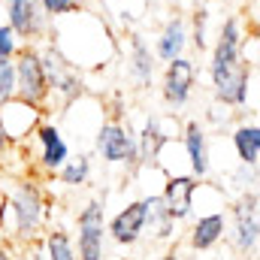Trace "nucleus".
<instances>
[{
    "label": "nucleus",
    "mask_w": 260,
    "mask_h": 260,
    "mask_svg": "<svg viewBox=\"0 0 260 260\" xmlns=\"http://www.w3.org/2000/svg\"><path fill=\"white\" fill-rule=\"evenodd\" d=\"M30 260H49L46 257V248H30V254H27Z\"/></svg>",
    "instance_id": "obj_29"
},
{
    "label": "nucleus",
    "mask_w": 260,
    "mask_h": 260,
    "mask_svg": "<svg viewBox=\"0 0 260 260\" xmlns=\"http://www.w3.org/2000/svg\"><path fill=\"white\" fill-rule=\"evenodd\" d=\"M173 136L164 130V115H151L145 121V127L136 133V160L139 164H154L157 151L164 148V142H170Z\"/></svg>",
    "instance_id": "obj_17"
},
{
    "label": "nucleus",
    "mask_w": 260,
    "mask_h": 260,
    "mask_svg": "<svg viewBox=\"0 0 260 260\" xmlns=\"http://www.w3.org/2000/svg\"><path fill=\"white\" fill-rule=\"evenodd\" d=\"M37 3H40L43 15H46L49 21L64 18V15H73V12H76V9H73V0H37Z\"/></svg>",
    "instance_id": "obj_27"
},
{
    "label": "nucleus",
    "mask_w": 260,
    "mask_h": 260,
    "mask_svg": "<svg viewBox=\"0 0 260 260\" xmlns=\"http://www.w3.org/2000/svg\"><path fill=\"white\" fill-rule=\"evenodd\" d=\"M206 21H209V9H206V6L194 9V34H188V43L194 46L197 52H206V49H209V30H206Z\"/></svg>",
    "instance_id": "obj_23"
},
{
    "label": "nucleus",
    "mask_w": 260,
    "mask_h": 260,
    "mask_svg": "<svg viewBox=\"0 0 260 260\" xmlns=\"http://www.w3.org/2000/svg\"><path fill=\"white\" fill-rule=\"evenodd\" d=\"M91 3H94V0H73V9H76V12H79V9H91Z\"/></svg>",
    "instance_id": "obj_30"
},
{
    "label": "nucleus",
    "mask_w": 260,
    "mask_h": 260,
    "mask_svg": "<svg viewBox=\"0 0 260 260\" xmlns=\"http://www.w3.org/2000/svg\"><path fill=\"white\" fill-rule=\"evenodd\" d=\"M43 248H46V257L49 260H76V248H73V242H70V236L64 230H52L46 236Z\"/></svg>",
    "instance_id": "obj_22"
},
{
    "label": "nucleus",
    "mask_w": 260,
    "mask_h": 260,
    "mask_svg": "<svg viewBox=\"0 0 260 260\" xmlns=\"http://www.w3.org/2000/svg\"><path fill=\"white\" fill-rule=\"evenodd\" d=\"M94 148H97V154L106 164H127V167H136L139 164L136 160V136L121 121H103L97 127Z\"/></svg>",
    "instance_id": "obj_5"
},
{
    "label": "nucleus",
    "mask_w": 260,
    "mask_h": 260,
    "mask_svg": "<svg viewBox=\"0 0 260 260\" xmlns=\"http://www.w3.org/2000/svg\"><path fill=\"white\" fill-rule=\"evenodd\" d=\"M154 73H157V58H154L151 46L145 43L142 34H130L127 37V76L139 88H145V85H151Z\"/></svg>",
    "instance_id": "obj_15"
},
{
    "label": "nucleus",
    "mask_w": 260,
    "mask_h": 260,
    "mask_svg": "<svg viewBox=\"0 0 260 260\" xmlns=\"http://www.w3.org/2000/svg\"><path fill=\"white\" fill-rule=\"evenodd\" d=\"M103 248H106V224H79L76 260H103Z\"/></svg>",
    "instance_id": "obj_19"
},
{
    "label": "nucleus",
    "mask_w": 260,
    "mask_h": 260,
    "mask_svg": "<svg viewBox=\"0 0 260 260\" xmlns=\"http://www.w3.org/2000/svg\"><path fill=\"white\" fill-rule=\"evenodd\" d=\"M21 49V40L15 37V30L9 24H0V61H12Z\"/></svg>",
    "instance_id": "obj_26"
},
{
    "label": "nucleus",
    "mask_w": 260,
    "mask_h": 260,
    "mask_svg": "<svg viewBox=\"0 0 260 260\" xmlns=\"http://www.w3.org/2000/svg\"><path fill=\"white\" fill-rule=\"evenodd\" d=\"M230 142H233L236 157L242 160V167H257V160H260V124L254 118L251 121H242L239 127L233 130Z\"/></svg>",
    "instance_id": "obj_18"
},
{
    "label": "nucleus",
    "mask_w": 260,
    "mask_h": 260,
    "mask_svg": "<svg viewBox=\"0 0 260 260\" xmlns=\"http://www.w3.org/2000/svg\"><path fill=\"white\" fill-rule=\"evenodd\" d=\"M157 260H182V257H179V254H176V251H167V254H164V257H157Z\"/></svg>",
    "instance_id": "obj_32"
},
{
    "label": "nucleus",
    "mask_w": 260,
    "mask_h": 260,
    "mask_svg": "<svg viewBox=\"0 0 260 260\" xmlns=\"http://www.w3.org/2000/svg\"><path fill=\"white\" fill-rule=\"evenodd\" d=\"M182 148L188 154V164H191V176L194 179H206L212 173V151H209V133L200 121H188L182 127Z\"/></svg>",
    "instance_id": "obj_12"
},
{
    "label": "nucleus",
    "mask_w": 260,
    "mask_h": 260,
    "mask_svg": "<svg viewBox=\"0 0 260 260\" xmlns=\"http://www.w3.org/2000/svg\"><path fill=\"white\" fill-rule=\"evenodd\" d=\"M151 224V233L157 239H170L176 233V221L170 218L167 206L160 197H145V227Z\"/></svg>",
    "instance_id": "obj_20"
},
{
    "label": "nucleus",
    "mask_w": 260,
    "mask_h": 260,
    "mask_svg": "<svg viewBox=\"0 0 260 260\" xmlns=\"http://www.w3.org/2000/svg\"><path fill=\"white\" fill-rule=\"evenodd\" d=\"M34 139L40 145V167L46 173H58L64 167V160L70 157V145H67L61 127L58 124H49V121L46 124H37Z\"/></svg>",
    "instance_id": "obj_14"
},
{
    "label": "nucleus",
    "mask_w": 260,
    "mask_h": 260,
    "mask_svg": "<svg viewBox=\"0 0 260 260\" xmlns=\"http://www.w3.org/2000/svg\"><path fill=\"white\" fill-rule=\"evenodd\" d=\"M224 233H227V212L224 209L206 212V215H200V221L194 224V230L188 236V245L194 251H209V248H215L224 239Z\"/></svg>",
    "instance_id": "obj_16"
},
{
    "label": "nucleus",
    "mask_w": 260,
    "mask_h": 260,
    "mask_svg": "<svg viewBox=\"0 0 260 260\" xmlns=\"http://www.w3.org/2000/svg\"><path fill=\"white\" fill-rule=\"evenodd\" d=\"M200 188V179H194L191 173H176V176H167V185H164V206L170 212V218L179 224L185 218H191L194 212V197Z\"/></svg>",
    "instance_id": "obj_8"
},
{
    "label": "nucleus",
    "mask_w": 260,
    "mask_h": 260,
    "mask_svg": "<svg viewBox=\"0 0 260 260\" xmlns=\"http://www.w3.org/2000/svg\"><path fill=\"white\" fill-rule=\"evenodd\" d=\"M142 230H145V197L127 203V206L106 224V236H109L112 242H118V245H133V242H139Z\"/></svg>",
    "instance_id": "obj_13"
},
{
    "label": "nucleus",
    "mask_w": 260,
    "mask_h": 260,
    "mask_svg": "<svg viewBox=\"0 0 260 260\" xmlns=\"http://www.w3.org/2000/svg\"><path fill=\"white\" fill-rule=\"evenodd\" d=\"M15 97V64L0 61V106Z\"/></svg>",
    "instance_id": "obj_24"
},
{
    "label": "nucleus",
    "mask_w": 260,
    "mask_h": 260,
    "mask_svg": "<svg viewBox=\"0 0 260 260\" xmlns=\"http://www.w3.org/2000/svg\"><path fill=\"white\" fill-rule=\"evenodd\" d=\"M188 18L185 15H179V12H173L167 21H164V27L157 30V37H154V46H151V52H154V58L160 61V64H167V61H173V58H182L185 52H188Z\"/></svg>",
    "instance_id": "obj_10"
},
{
    "label": "nucleus",
    "mask_w": 260,
    "mask_h": 260,
    "mask_svg": "<svg viewBox=\"0 0 260 260\" xmlns=\"http://www.w3.org/2000/svg\"><path fill=\"white\" fill-rule=\"evenodd\" d=\"M245 24L239 15H227L218 27V37H215V46H212V61H209V79L215 82L218 76H224L227 70H233L236 64L248 61L242 55V46H245ZM254 64V61H251Z\"/></svg>",
    "instance_id": "obj_3"
},
{
    "label": "nucleus",
    "mask_w": 260,
    "mask_h": 260,
    "mask_svg": "<svg viewBox=\"0 0 260 260\" xmlns=\"http://www.w3.org/2000/svg\"><path fill=\"white\" fill-rule=\"evenodd\" d=\"M194 85H197V64L188 55L167 61L164 76H160V97L170 109L188 106V100L194 94Z\"/></svg>",
    "instance_id": "obj_4"
},
{
    "label": "nucleus",
    "mask_w": 260,
    "mask_h": 260,
    "mask_svg": "<svg viewBox=\"0 0 260 260\" xmlns=\"http://www.w3.org/2000/svg\"><path fill=\"white\" fill-rule=\"evenodd\" d=\"M40 118H43V109L24 103L18 97H12L9 103L0 106V121H3V130H6V136H9L12 145L21 142L24 136H30L37 130V124H40Z\"/></svg>",
    "instance_id": "obj_11"
},
{
    "label": "nucleus",
    "mask_w": 260,
    "mask_h": 260,
    "mask_svg": "<svg viewBox=\"0 0 260 260\" xmlns=\"http://www.w3.org/2000/svg\"><path fill=\"white\" fill-rule=\"evenodd\" d=\"M0 209H3V191H0Z\"/></svg>",
    "instance_id": "obj_34"
},
{
    "label": "nucleus",
    "mask_w": 260,
    "mask_h": 260,
    "mask_svg": "<svg viewBox=\"0 0 260 260\" xmlns=\"http://www.w3.org/2000/svg\"><path fill=\"white\" fill-rule=\"evenodd\" d=\"M79 224H106V203L103 200H88L79 209Z\"/></svg>",
    "instance_id": "obj_25"
},
{
    "label": "nucleus",
    "mask_w": 260,
    "mask_h": 260,
    "mask_svg": "<svg viewBox=\"0 0 260 260\" xmlns=\"http://www.w3.org/2000/svg\"><path fill=\"white\" fill-rule=\"evenodd\" d=\"M12 64H15V97L30 103V106L46 109L49 79H46V70H43V61H40V49L34 43H21Z\"/></svg>",
    "instance_id": "obj_2"
},
{
    "label": "nucleus",
    "mask_w": 260,
    "mask_h": 260,
    "mask_svg": "<svg viewBox=\"0 0 260 260\" xmlns=\"http://www.w3.org/2000/svg\"><path fill=\"white\" fill-rule=\"evenodd\" d=\"M251 79H254V64H251V61L236 64L233 70H227L224 76H218V79L212 82L215 100L224 103V106H230V109L245 106V103H248V85H251Z\"/></svg>",
    "instance_id": "obj_9"
},
{
    "label": "nucleus",
    "mask_w": 260,
    "mask_h": 260,
    "mask_svg": "<svg viewBox=\"0 0 260 260\" xmlns=\"http://www.w3.org/2000/svg\"><path fill=\"white\" fill-rule=\"evenodd\" d=\"M260 239V218H257V191H245L242 203L233 209V233L230 242L239 254H254Z\"/></svg>",
    "instance_id": "obj_6"
},
{
    "label": "nucleus",
    "mask_w": 260,
    "mask_h": 260,
    "mask_svg": "<svg viewBox=\"0 0 260 260\" xmlns=\"http://www.w3.org/2000/svg\"><path fill=\"white\" fill-rule=\"evenodd\" d=\"M58 176V182L67 185V188H79V185H85L88 182V176H91V154H76V157H67L64 167L55 173Z\"/></svg>",
    "instance_id": "obj_21"
},
{
    "label": "nucleus",
    "mask_w": 260,
    "mask_h": 260,
    "mask_svg": "<svg viewBox=\"0 0 260 260\" xmlns=\"http://www.w3.org/2000/svg\"><path fill=\"white\" fill-rule=\"evenodd\" d=\"M9 148H12V142H9V136H6V130H3V121H0V160L6 157Z\"/></svg>",
    "instance_id": "obj_28"
},
{
    "label": "nucleus",
    "mask_w": 260,
    "mask_h": 260,
    "mask_svg": "<svg viewBox=\"0 0 260 260\" xmlns=\"http://www.w3.org/2000/svg\"><path fill=\"white\" fill-rule=\"evenodd\" d=\"M0 260H12V245H0Z\"/></svg>",
    "instance_id": "obj_31"
},
{
    "label": "nucleus",
    "mask_w": 260,
    "mask_h": 260,
    "mask_svg": "<svg viewBox=\"0 0 260 260\" xmlns=\"http://www.w3.org/2000/svg\"><path fill=\"white\" fill-rule=\"evenodd\" d=\"M12 218V230L18 239H30L43 221H46V197H43V188L34 182V179H21L12 194L3 197V209H0V224L3 218Z\"/></svg>",
    "instance_id": "obj_1"
},
{
    "label": "nucleus",
    "mask_w": 260,
    "mask_h": 260,
    "mask_svg": "<svg viewBox=\"0 0 260 260\" xmlns=\"http://www.w3.org/2000/svg\"><path fill=\"white\" fill-rule=\"evenodd\" d=\"M176 3H194V0H176Z\"/></svg>",
    "instance_id": "obj_33"
},
{
    "label": "nucleus",
    "mask_w": 260,
    "mask_h": 260,
    "mask_svg": "<svg viewBox=\"0 0 260 260\" xmlns=\"http://www.w3.org/2000/svg\"><path fill=\"white\" fill-rule=\"evenodd\" d=\"M6 3V24L15 30L21 43H34L46 34V15L37 0H3Z\"/></svg>",
    "instance_id": "obj_7"
}]
</instances>
